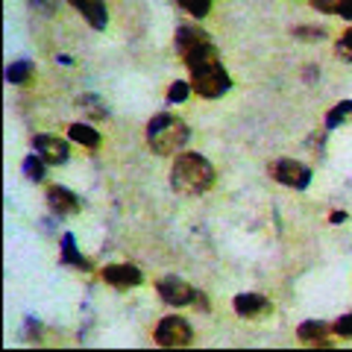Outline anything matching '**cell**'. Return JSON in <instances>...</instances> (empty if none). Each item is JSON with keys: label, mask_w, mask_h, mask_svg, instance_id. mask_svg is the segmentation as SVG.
Listing matches in <instances>:
<instances>
[{"label": "cell", "mask_w": 352, "mask_h": 352, "mask_svg": "<svg viewBox=\"0 0 352 352\" xmlns=\"http://www.w3.org/2000/svg\"><path fill=\"white\" fill-rule=\"evenodd\" d=\"M185 65H188V71H191V88L200 97H206V100L223 97L229 88H232V80H229L223 59H220V50L212 41H206L203 47L188 53Z\"/></svg>", "instance_id": "cell-1"}, {"label": "cell", "mask_w": 352, "mask_h": 352, "mask_svg": "<svg viewBox=\"0 0 352 352\" xmlns=\"http://www.w3.org/2000/svg\"><path fill=\"white\" fill-rule=\"evenodd\" d=\"M214 164L200 153H179L170 168V185L182 197H200L214 185Z\"/></svg>", "instance_id": "cell-2"}, {"label": "cell", "mask_w": 352, "mask_h": 352, "mask_svg": "<svg viewBox=\"0 0 352 352\" xmlns=\"http://www.w3.org/2000/svg\"><path fill=\"white\" fill-rule=\"evenodd\" d=\"M188 138H191L188 124L170 112H159L147 124V144L159 156H176V153L188 144Z\"/></svg>", "instance_id": "cell-3"}, {"label": "cell", "mask_w": 352, "mask_h": 352, "mask_svg": "<svg viewBox=\"0 0 352 352\" xmlns=\"http://www.w3.org/2000/svg\"><path fill=\"white\" fill-rule=\"evenodd\" d=\"M153 340L164 349H182L194 344V329L182 317H162L156 332H153Z\"/></svg>", "instance_id": "cell-4"}, {"label": "cell", "mask_w": 352, "mask_h": 352, "mask_svg": "<svg viewBox=\"0 0 352 352\" xmlns=\"http://www.w3.org/2000/svg\"><path fill=\"white\" fill-rule=\"evenodd\" d=\"M270 176L276 179L285 188H294V191H305L311 185V168L296 159H276L270 164Z\"/></svg>", "instance_id": "cell-5"}, {"label": "cell", "mask_w": 352, "mask_h": 352, "mask_svg": "<svg viewBox=\"0 0 352 352\" xmlns=\"http://www.w3.org/2000/svg\"><path fill=\"white\" fill-rule=\"evenodd\" d=\"M156 291L159 296L168 305H176V308H182V305H197V300H200V291L191 288L185 279L179 276H164L156 282Z\"/></svg>", "instance_id": "cell-6"}, {"label": "cell", "mask_w": 352, "mask_h": 352, "mask_svg": "<svg viewBox=\"0 0 352 352\" xmlns=\"http://www.w3.org/2000/svg\"><path fill=\"white\" fill-rule=\"evenodd\" d=\"M100 276L106 285H112V288H138L141 282H144V276H141V270L135 267V264H106V267L100 270Z\"/></svg>", "instance_id": "cell-7"}, {"label": "cell", "mask_w": 352, "mask_h": 352, "mask_svg": "<svg viewBox=\"0 0 352 352\" xmlns=\"http://www.w3.org/2000/svg\"><path fill=\"white\" fill-rule=\"evenodd\" d=\"M232 308L238 317H247V320H258V317L270 314L273 305L264 294H256V291H247V294H235L232 300Z\"/></svg>", "instance_id": "cell-8"}, {"label": "cell", "mask_w": 352, "mask_h": 352, "mask_svg": "<svg viewBox=\"0 0 352 352\" xmlns=\"http://www.w3.org/2000/svg\"><path fill=\"white\" fill-rule=\"evenodd\" d=\"M32 150H36L47 164H65L71 156L68 141H62L59 135H36L32 138Z\"/></svg>", "instance_id": "cell-9"}, {"label": "cell", "mask_w": 352, "mask_h": 352, "mask_svg": "<svg viewBox=\"0 0 352 352\" xmlns=\"http://www.w3.org/2000/svg\"><path fill=\"white\" fill-rule=\"evenodd\" d=\"M332 335H335V329L323 320H305L296 326V338H300L305 346H332L335 344Z\"/></svg>", "instance_id": "cell-10"}, {"label": "cell", "mask_w": 352, "mask_h": 352, "mask_svg": "<svg viewBox=\"0 0 352 352\" xmlns=\"http://www.w3.org/2000/svg\"><path fill=\"white\" fill-rule=\"evenodd\" d=\"M208 41V32L203 27H194V24H182V27H176V53L185 59L188 53H194L197 47H203V44Z\"/></svg>", "instance_id": "cell-11"}, {"label": "cell", "mask_w": 352, "mask_h": 352, "mask_svg": "<svg viewBox=\"0 0 352 352\" xmlns=\"http://www.w3.org/2000/svg\"><path fill=\"white\" fill-rule=\"evenodd\" d=\"M47 206L56 212L59 217H68V214H76L80 212V197H76L74 191L62 188V185H53V188L47 191Z\"/></svg>", "instance_id": "cell-12"}, {"label": "cell", "mask_w": 352, "mask_h": 352, "mask_svg": "<svg viewBox=\"0 0 352 352\" xmlns=\"http://www.w3.org/2000/svg\"><path fill=\"white\" fill-rule=\"evenodd\" d=\"M68 3H71L94 30H106L109 12H106V3H103V0H68Z\"/></svg>", "instance_id": "cell-13"}, {"label": "cell", "mask_w": 352, "mask_h": 352, "mask_svg": "<svg viewBox=\"0 0 352 352\" xmlns=\"http://www.w3.org/2000/svg\"><path fill=\"white\" fill-rule=\"evenodd\" d=\"M68 135H71V141H76V144H82L88 150H97V147H100V141H103L100 132H97L94 126H88V124H71Z\"/></svg>", "instance_id": "cell-14"}, {"label": "cell", "mask_w": 352, "mask_h": 352, "mask_svg": "<svg viewBox=\"0 0 352 352\" xmlns=\"http://www.w3.org/2000/svg\"><path fill=\"white\" fill-rule=\"evenodd\" d=\"M32 76H36V65L30 59H18L6 68V82H12V85H30Z\"/></svg>", "instance_id": "cell-15"}, {"label": "cell", "mask_w": 352, "mask_h": 352, "mask_svg": "<svg viewBox=\"0 0 352 352\" xmlns=\"http://www.w3.org/2000/svg\"><path fill=\"white\" fill-rule=\"evenodd\" d=\"M311 6L323 15H338L344 21H352V0H311Z\"/></svg>", "instance_id": "cell-16"}, {"label": "cell", "mask_w": 352, "mask_h": 352, "mask_svg": "<svg viewBox=\"0 0 352 352\" xmlns=\"http://www.w3.org/2000/svg\"><path fill=\"white\" fill-rule=\"evenodd\" d=\"M62 264H74V267H80V270L91 267V261H88L82 252H76V244H74V235L71 232L62 235Z\"/></svg>", "instance_id": "cell-17"}, {"label": "cell", "mask_w": 352, "mask_h": 352, "mask_svg": "<svg viewBox=\"0 0 352 352\" xmlns=\"http://www.w3.org/2000/svg\"><path fill=\"white\" fill-rule=\"evenodd\" d=\"M346 120H352V100H340L338 106L329 109V115H326V129H335L338 124H346Z\"/></svg>", "instance_id": "cell-18"}, {"label": "cell", "mask_w": 352, "mask_h": 352, "mask_svg": "<svg viewBox=\"0 0 352 352\" xmlns=\"http://www.w3.org/2000/svg\"><path fill=\"white\" fill-rule=\"evenodd\" d=\"M80 109H85V115L94 118V120H103V118L109 115L106 103L100 100V97H94V94H82V97H80Z\"/></svg>", "instance_id": "cell-19"}, {"label": "cell", "mask_w": 352, "mask_h": 352, "mask_svg": "<svg viewBox=\"0 0 352 352\" xmlns=\"http://www.w3.org/2000/svg\"><path fill=\"white\" fill-rule=\"evenodd\" d=\"M212 3L214 0H176V6H179L182 12H188L191 18H206L212 12Z\"/></svg>", "instance_id": "cell-20"}, {"label": "cell", "mask_w": 352, "mask_h": 352, "mask_svg": "<svg viewBox=\"0 0 352 352\" xmlns=\"http://www.w3.org/2000/svg\"><path fill=\"white\" fill-rule=\"evenodd\" d=\"M44 164H47V162H44L38 153H32V156L24 159V173H27L30 182H41L44 179Z\"/></svg>", "instance_id": "cell-21"}, {"label": "cell", "mask_w": 352, "mask_h": 352, "mask_svg": "<svg viewBox=\"0 0 352 352\" xmlns=\"http://www.w3.org/2000/svg\"><path fill=\"white\" fill-rule=\"evenodd\" d=\"M194 91V88L188 85V82H182V80H176V82H170V88H168V103L173 106V103H182L185 97H188Z\"/></svg>", "instance_id": "cell-22"}, {"label": "cell", "mask_w": 352, "mask_h": 352, "mask_svg": "<svg viewBox=\"0 0 352 352\" xmlns=\"http://www.w3.org/2000/svg\"><path fill=\"white\" fill-rule=\"evenodd\" d=\"M294 38H300V41H323L326 38V30L323 27H296L294 30Z\"/></svg>", "instance_id": "cell-23"}, {"label": "cell", "mask_w": 352, "mask_h": 352, "mask_svg": "<svg viewBox=\"0 0 352 352\" xmlns=\"http://www.w3.org/2000/svg\"><path fill=\"white\" fill-rule=\"evenodd\" d=\"M335 53H338V56L344 59V62H352V30H346L344 36L338 38V44H335Z\"/></svg>", "instance_id": "cell-24"}, {"label": "cell", "mask_w": 352, "mask_h": 352, "mask_svg": "<svg viewBox=\"0 0 352 352\" xmlns=\"http://www.w3.org/2000/svg\"><path fill=\"white\" fill-rule=\"evenodd\" d=\"M30 9L44 15V18H50L53 12H56V0H30Z\"/></svg>", "instance_id": "cell-25"}, {"label": "cell", "mask_w": 352, "mask_h": 352, "mask_svg": "<svg viewBox=\"0 0 352 352\" xmlns=\"http://www.w3.org/2000/svg\"><path fill=\"white\" fill-rule=\"evenodd\" d=\"M332 329H335V335H338V338H352V314L338 317V320L332 323Z\"/></svg>", "instance_id": "cell-26"}, {"label": "cell", "mask_w": 352, "mask_h": 352, "mask_svg": "<svg viewBox=\"0 0 352 352\" xmlns=\"http://www.w3.org/2000/svg\"><path fill=\"white\" fill-rule=\"evenodd\" d=\"M329 220H332V223H340V220H346V212H332Z\"/></svg>", "instance_id": "cell-27"}]
</instances>
